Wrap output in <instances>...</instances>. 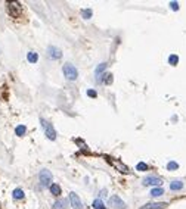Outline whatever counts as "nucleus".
Masks as SVG:
<instances>
[{
  "instance_id": "nucleus-1",
  "label": "nucleus",
  "mask_w": 186,
  "mask_h": 209,
  "mask_svg": "<svg viewBox=\"0 0 186 209\" xmlns=\"http://www.w3.org/2000/svg\"><path fill=\"white\" fill-rule=\"evenodd\" d=\"M62 71H64V75L67 80H70V81H75L77 77H78V71H77V68L72 65V64H65L64 68H62Z\"/></svg>"
},
{
  "instance_id": "nucleus-2",
  "label": "nucleus",
  "mask_w": 186,
  "mask_h": 209,
  "mask_svg": "<svg viewBox=\"0 0 186 209\" xmlns=\"http://www.w3.org/2000/svg\"><path fill=\"white\" fill-rule=\"evenodd\" d=\"M40 122H42V127H43V130H45V134H46L47 139H49V140H55V139H56V131H55L53 125H52L49 121L43 119V118L40 119Z\"/></svg>"
},
{
  "instance_id": "nucleus-3",
  "label": "nucleus",
  "mask_w": 186,
  "mask_h": 209,
  "mask_svg": "<svg viewBox=\"0 0 186 209\" xmlns=\"http://www.w3.org/2000/svg\"><path fill=\"white\" fill-rule=\"evenodd\" d=\"M8 11L13 18H19L22 15V6L18 2H8Z\"/></svg>"
},
{
  "instance_id": "nucleus-4",
  "label": "nucleus",
  "mask_w": 186,
  "mask_h": 209,
  "mask_svg": "<svg viewBox=\"0 0 186 209\" xmlns=\"http://www.w3.org/2000/svg\"><path fill=\"white\" fill-rule=\"evenodd\" d=\"M38 178H40V183L43 187H50L52 186V172L49 169H42L40 174H38Z\"/></svg>"
},
{
  "instance_id": "nucleus-5",
  "label": "nucleus",
  "mask_w": 186,
  "mask_h": 209,
  "mask_svg": "<svg viewBox=\"0 0 186 209\" xmlns=\"http://www.w3.org/2000/svg\"><path fill=\"white\" fill-rule=\"evenodd\" d=\"M161 183H163V180L160 178V177H155V175H148L143 178V181H142V184L143 186H157V187H160L161 186Z\"/></svg>"
},
{
  "instance_id": "nucleus-6",
  "label": "nucleus",
  "mask_w": 186,
  "mask_h": 209,
  "mask_svg": "<svg viewBox=\"0 0 186 209\" xmlns=\"http://www.w3.org/2000/svg\"><path fill=\"white\" fill-rule=\"evenodd\" d=\"M109 206H112V208L115 209H126V202L123 200V199L120 198V196H112V198L109 199Z\"/></svg>"
},
{
  "instance_id": "nucleus-7",
  "label": "nucleus",
  "mask_w": 186,
  "mask_h": 209,
  "mask_svg": "<svg viewBox=\"0 0 186 209\" xmlns=\"http://www.w3.org/2000/svg\"><path fill=\"white\" fill-rule=\"evenodd\" d=\"M106 159H108V162L114 166V168H117L120 172H123V174H128V172H130V169H128V168L124 165V164H121L120 161H114L112 158H106Z\"/></svg>"
},
{
  "instance_id": "nucleus-8",
  "label": "nucleus",
  "mask_w": 186,
  "mask_h": 209,
  "mask_svg": "<svg viewBox=\"0 0 186 209\" xmlns=\"http://www.w3.org/2000/svg\"><path fill=\"white\" fill-rule=\"evenodd\" d=\"M70 203H71V206L74 209H83V203H81V200H80V198L72 191V193H70Z\"/></svg>"
},
{
  "instance_id": "nucleus-9",
  "label": "nucleus",
  "mask_w": 186,
  "mask_h": 209,
  "mask_svg": "<svg viewBox=\"0 0 186 209\" xmlns=\"http://www.w3.org/2000/svg\"><path fill=\"white\" fill-rule=\"evenodd\" d=\"M47 55L50 59H53V60H56V59H61L62 57V52L59 50L58 47H55V46H50L49 49H47Z\"/></svg>"
},
{
  "instance_id": "nucleus-10",
  "label": "nucleus",
  "mask_w": 186,
  "mask_h": 209,
  "mask_svg": "<svg viewBox=\"0 0 186 209\" xmlns=\"http://www.w3.org/2000/svg\"><path fill=\"white\" fill-rule=\"evenodd\" d=\"M68 206V200L67 199H59L53 203V209H67Z\"/></svg>"
},
{
  "instance_id": "nucleus-11",
  "label": "nucleus",
  "mask_w": 186,
  "mask_h": 209,
  "mask_svg": "<svg viewBox=\"0 0 186 209\" xmlns=\"http://www.w3.org/2000/svg\"><path fill=\"white\" fill-rule=\"evenodd\" d=\"M167 208V203H148L145 205L143 208L140 209H165Z\"/></svg>"
},
{
  "instance_id": "nucleus-12",
  "label": "nucleus",
  "mask_w": 186,
  "mask_h": 209,
  "mask_svg": "<svg viewBox=\"0 0 186 209\" xmlns=\"http://www.w3.org/2000/svg\"><path fill=\"white\" fill-rule=\"evenodd\" d=\"M182 188H183V183L180 180H176V181H171L170 183V190H173V191H179Z\"/></svg>"
},
{
  "instance_id": "nucleus-13",
  "label": "nucleus",
  "mask_w": 186,
  "mask_h": 209,
  "mask_svg": "<svg viewBox=\"0 0 186 209\" xmlns=\"http://www.w3.org/2000/svg\"><path fill=\"white\" fill-rule=\"evenodd\" d=\"M105 68H106V64H101V65L96 68V71H95V74H96V81H101V74H102V71H104Z\"/></svg>"
},
{
  "instance_id": "nucleus-14",
  "label": "nucleus",
  "mask_w": 186,
  "mask_h": 209,
  "mask_svg": "<svg viewBox=\"0 0 186 209\" xmlns=\"http://www.w3.org/2000/svg\"><path fill=\"white\" fill-rule=\"evenodd\" d=\"M161 194H164L163 187H155L151 190V196H154V198H158V196H161Z\"/></svg>"
},
{
  "instance_id": "nucleus-15",
  "label": "nucleus",
  "mask_w": 186,
  "mask_h": 209,
  "mask_svg": "<svg viewBox=\"0 0 186 209\" xmlns=\"http://www.w3.org/2000/svg\"><path fill=\"white\" fill-rule=\"evenodd\" d=\"M27 59H28V62H31V64H35V62L38 60V55H37L35 52H30V53L27 55Z\"/></svg>"
},
{
  "instance_id": "nucleus-16",
  "label": "nucleus",
  "mask_w": 186,
  "mask_h": 209,
  "mask_svg": "<svg viewBox=\"0 0 186 209\" xmlns=\"http://www.w3.org/2000/svg\"><path fill=\"white\" fill-rule=\"evenodd\" d=\"M25 131H27V127H25V125H18V127L15 128V132H16L18 137H22L24 134H25Z\"/></svg>"
},
{
  "instance_id": "nucleus-17",
  "label": "nucleus",
  "mask_w": 186,
  "mask_h": 209,
  "mask_svg": "<svg viewBox=\"0 0 186 209\" xmlns=\"http://www.w3.org/2000/svg\"><path fill=\"white\" fill-rule=\"evenodd\" d=\"M50 193H52L53 196H59V194H61V187H59L58 184H52V186H50Z\"/></svg>"
},
{
  "instance_id": "nucleus-18",
  "label": "nucleus",
  "mask_w": 186,
  "mask_h": 209,
  "mask_svg": "<svg viewBox=\"0 0 186 209\" xmlns=\"http://www.w3.org/2000/svg\"><path fill=\"white\" fill-rule=\"evenodd\" d=\"M12 194H13V199H22V198H24V191H22V188H15Z\"/></svg>"
},
{
  "instance_id": "nucleus-19",
  "label": "nucleus",
  "mask_w": 186,
  "mask_h": 209,
  "mask_svg": "<svg viewBox=\"0 0 186 209\" xmlns=\"http://www.w3.org/2000/svg\"><path fill=\"white\" fill-rule=\"evenodd\" d=\"M168 64H170L171 66H176L177 64H179V57H177L176 55H171L170 57H168Z\"/></svg>"
},
{
  "instance_id": "nucleus-20",
  "label": "nucleus",
  "mask_w": 186,
  "mask_h": 209,
  "mask_svg": "<svg viewBox=\"0 0 186 209\" xmlns=\"http://www.w3.org/2000/svg\"><path fill=\"white\" fill-rule=\"evenodd\" d=\"M93 208H95V209H105L104 208V203H102V200H101V199H96V200L93 202Z\"/></svg>"
},
{
  "instance_id": "nucleus-21",
  "label": "nucleus",
  "mask_w": 186,
  "mask_h": 209,
  "mask_svg": "<svg viewBox=\"0 0 186 209\" xmlns=\"http://www.w3.org/2000/svg\"><path fill=\"white\" fill-rule=\"evenodd\" d=\"M177 168H179V164H177V162H173V161H171V162L167 164V169H168V171H174Z\"/></svg>"
},
{
  "instance_id": "nucleus-22",
  "label": "nucleus",
  "mask_w": 186,
  "mask_h": 209,
  "mask_svg": "<svg viewBox=\"0 0 186 209\" xmlns=\"http://www.w3.org/2000/svg\"><path fill=\"white\" fill-rule=\"evenodd\" d=\"M104 83L105 84H111L112 83V74H104Z\"/></svg>"
},
{
  "instance_id": "nucleus-23",
  "label": "nucleus",
  "mask_w": 186,
  "mask_h": 209,
  "mask_svg": "<svg viewBox=\"0 0 186 209\" xmlns=\"http://www.w3.org/2000/svg\"><path fill=\"white\" fill-rule=\"evenodd\" d=\"M81 15L84 16V19H89L92 16V9H84V11H81Z\"/></svg>"
},
{
  "instance_id": "nucleus-24",
  "label": "nucleus",
  "mask_w": 186,
  "mask_h": 209,
  "mask_svg": "<svg viewBox=\"0 0 186 209\" xmlns=\"http://www.w3.org/2000/svg\"><path fill=\"white\" fill-rule=\"evenodd\" d=\"M136 169H138V171H146V169H148V165H146L145 162H139L138 166H136Z\"/></svg>"
},
{
  "instance_id": "nucleus-25",
  "label": "nucleus",
  "mask_w": 186,
  "mask_h": 209,
  "mask_svg": "<svg viewBox=\"0 0 186 209\" xmlns=\"http://www.w3.org/2000/svg\"><path fill=\"white\" fill-rule=\"evenodd\" d=\"M75 143L78 144V146H80V149H83V150H84L86 153H89V150H87V147H86V144L83 143V142H81V140H80V139H77V140H75Z\"/></svg>"
},
{
  "instance_id": "nucleus-26",
  "label": "nucleus",
  "mask_w": 186,
  "mask_h": 209,
  "mask_svg": "<svg viewBox=\"0 0 186 209\" xmlns=\"http://www.w3.org/2000/svg\"><path fill=\"white\" fill-rule=\"evenodd\" d=\"M87 96H89V97H96L98 93H96L95 90H87Z\"/></svg>"
},
{
  "instance_id": "nucleus-27",
  "label": "nucleus",
  "mask_w": 186,
  "mask_h": 209,
  "mask_svg": "<svg viewBox=\"0 0 186 209\" xmlns=\"http://www.w3.org/2000/svg\"><path fill=\"white\" fill-rule=\"evenodd\" d=\"M170 6H171V9H173V11H177V9H179V3H177V2H171V3H170Z\"/></svg>"
}]
</instances>
